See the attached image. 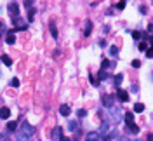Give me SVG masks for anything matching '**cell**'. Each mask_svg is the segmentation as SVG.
<instances>
[{"instance_id":"obj_10","label":"cell","mask_w":153,"mask_h":141,"mask_svg":"<svg viewBox=\"0 0 153 141\" xmlns=\"http://www.w3.org/2000/svg\"><path fill=\"white\" fill-rule=\"evenodd\" d=\"M85 141H99V134L98 133H89L85 136Z\"/></svg>"},{"instance_id":"obj_13","label":"cell","mask_w":153,"mask_h":141,"mask_svg":"<svg viewBox=\"0 0 153 141\" xmlns=\"http://www.w3.org/2000/svg\"><path fill=\"white\" fill-rule=\"evenodd\" d=\"M2 63H3V65H7V66H10V65H12V59H10L7 54H3V56H2Z\"/></svg>"},{"instance_id":"obj_2","label":"cell","mask_w":153,"mask_h":141,"mask_svg":"<svg viewBox=\"0 0 153 141\" xmlns=\"http://www.w3.org/2000/svg\"><path fill=\"white\" fill-rule=\"evenodd\" d=\"M7 9H9V12H10V14L16 17V16H17V12H19V3H16V2H10Z\"/></svg>"},{"instance_id":"obj_24","label":"cell","mask_w":153,"mask_h":141,"mask_svg":"<svg viewBox=\"0 0 153 141\" xmlns=\"http://www.w3.org/2000/svg\"><path fill=\"white\" fill-rule=\"evenodd\" d=\"M115 7H117V9H120V10H122V9H124V7H125V2H118V3H115Z\"/></svg>"},{"instance_id":"obj_14","label":"cell","mask_w":153,"mask_h":141,"mask_svg":"<svg viewBox=\"0 0 153 141\" xmlns=\"http://www.w3.org/2000/svg\"><path fill=\"white\" fill-rule=\"evenodd\" d=\"M143 110H145V105H143V103H136V105H134V112H136V113H141Z\"/></svg>"},{"instance_id":"obj_27","label":"cell","mask_w":153,"mask_h":141,"mask_svg":"<svg viewBox=\"0 0 153 141\" xmlns=\"http://www.w3.org/2000/svg\"><path fill=\"white\" fill-rule=\"evenodd\" d=\"M77 115H78V117H85V115H87V112H85V110H78V112H77Z\"/></svg>"},{"instance_id":"obj_4","label":"cell","mask_w":153,"mask_h":141,"mask_svg":"<svg viewBox=\"0 0 153 141\" xmlns=\"http://www.w3.org/2000/svg\"><path fill=\"white\" fill-rule=\"evenodd\" d=\"M12 21H14V24H16L17 28H21V30H24V28H26V24H24V21H23L21 17H17V16H16Z\"/></svg>"},{"instance_id":"obj_31","label":"cell","mask_w":153,"mask_h":141,"mask_svg":"<svg viewBox=\"0 0 153 141\" xmlns=\"http://www.w3.org/2000/svg\"><path fill=\"white\" fill-rule=\"evenodd\" d=\"M24 5H26V7H28V9H30V7H31V5H33V2H31V0H28V2H24Z\"/></svg>"},{"instance_id":"obj_17","label":"cell","mask_w":153,"mask_h":141,"mask_svg":"<svg viewBox=\"0 0 153 141\" xmlns=\"http://www.w3.org/2000/svg\"><path fill=\"white\" fill-rule=\"evenodd\" d=\"M131 35H132V38H136V40H139V38H141V31H138V30H134Z\"/></svg>"},{"instance_id":"obj_26","label":"cell","mask_w":153,"mask_h":141,"mask_svg":"<svg viewBox=\"0 0 153 141\" xmlns=\"http://www.w3.org/2000/svg\"><path fill=\"white\" fill-rule=\"evenodd\" d=\"M132 66H134V68H139V66H141V61H139V59H134V61H132Z\"/></svg>"},{"instance_id":"obj_7","label":"cell","mask_w":153,"mask_h":141,"mask_svg":"<svg viewBox=\"0 0 153 141\" xmlns=\"http://www.w3.org/2000/svg\"><path fill=\"white\" fill-rule=\"evenodd\" d=\"M70 112H71V110H70V106H68V105H61V108H59V113H61V115L68 117V115H70Z\"/></svg>"},{"instance_id":"obj_3","label":"cell","mask_w":153,"mask_h":141,"mask_svg":"<svg viewBox=\"0 0 153 141\" xmlns=\"http://www.w3.org/2000/svg\"><path fill=\"white\" fill-rule=\"evenodd\" d=\"M118 98H120V101L127 103V101H129V92L124 91V89H118Z\"/></svg>"},{"instance_id":"obj_1","label":"cell","mask_w":153,"mask_h":141,"mask_svg":"<svg viewBox=\"0 0 153 141\" xmlns=\"http://www.w3.org/2000/svg\"><path fill=\"white\" fill-rule=\"evenodd\" d=\"M35 134V127L30 124V122H23L21 124V129H19V133H17V136H19V141H24V140H28V138H31Z\"/></svg>"},{"instance_id":"obj_33","label":"cell","mask_w":153,"mask_h":141,"mask_svg":"<svg viewBox=\"0 0 153 141\" xmlns=\"http://www.w3.org/2000/svg\"><path fill=\"white\" fill-rule=\"evenodd\" d=\"M118 141H129V140H125V138H120V140H118Z\"/></svg>"},{"instance_id":"obj_9","label":"cell","mask_w":153,"mask_h":141,"mask_svg":"<svg viewBox=\"0 0 153 141\" xmlns=\"http://www.w3.org/2000/svg\"><path fill=\"white\" fill-rule=\"evenodd\" d=\"M9 115H10V112H9V108L7 106H3V108H0V119H9Z\"/></svg>"},{"instance_id":"obj_22","label":"cell","mask_w":153,"mask_h":141,"mask_svg":"<svg viewBox=\"0 0 153 141\" xmlns=\"http://www.w3.org/2000/svg\"><path fill=\"white\" fill-rule=\"evenodd\" d=\"M110 65H111V63H110V61H108V59H105V61H103V63H101V68H103V70H105V68H108V66H110Z\"/></svg>"},{"instance_id":"obj_34","label":"cell","mask_w":153,"mask_h":141,"mask_svg":"<svg viewBox=\"0 0 153 141\" xmlns=\"http://www.w3.org/2000/svg\"><path fill=\"white\" fill-rule=\"evenodd\" d=\"M0 26H2V21H0Z\"/></svg>"},{"instance_id":"obj_12","label":"cell","mask_w":153,"mask_h":141,"mask_svg":"<svg viewBox=\"0 0 153 141\" xmlns=\"http://www.w3.org/2000/svg\"><path fill=\"white\" fill-rule=\"evenodd\" d=\"M51 35H52V38H57V30H56L54 21H51Z\"/></svg>"},{"instance_id":"obj_30","label":"cell","mask_w":153,"mask_h":141,"mask_svg":"<svg viewBox=\"0 0 153 141\" xmlns=\"http://www.w3.org/2000/svg\"><path fill=\"white\" fill-rule=\"evenodd\" d=\"M0 141H10V140H9L5 134H0Z\"/></svg>"},{"instance_id":"obj_28","label":"cell","mask_w":153,"mask_h":141,"mask_svg":"<svg viewBox=\"0 0 153 141\" xmlns=\"http://www.w3.org/2000/svg\"><path fill=\"white\" fill-rule=\"evenodd\" d=\"M145 52H146V58H152V56H153V52H152V49H150V47H148Z\"/></svg>"},{"instance_id":"obj_29","label":"cell","mask_w":153,"mask_h":141,"mask_svg":"<svg viewBox=\"0 0 153 141\" xmlns=\"http://www.w3.org/2000/svg\"><path fill=\"white\" fill-rule=\"evenodd\" d=\"M70 129L75 131V129H77V122H70Z\"/></svg>"},{"instance_id":"obj_21","label":"cell","mask_w":153,"mask_h":141,"mask_svg":"<svg viewBox=\"0 0 153 141\" xmlns=\"http://www.w3.org/2000/svg\"><path fill=\"white\" fill-rule=\"evenodd\" d=\"M106 77H108V75H106V72H103V70H101V72H99V78H98V82H99V80H105Z\"/></svg>"},{"instance_id":"obj_19","label":"cell","mask_w":153,"mask_h":141,"mask_svg":"<svg viewBox=\"0 0 153 141\" xmlns=\"http://www.w3.org/2000/svg\"><path fill=\"white\" fill-rule=\"evenodd\" d=\"M61 131H63L61 127H56V129H54V133H52V138H57V136L61 134Z\"/></svg>"},{"instance_id":"obj_8","label":"cell","mask_w":153,"mask_h":141,"mask_svg":"<svg viewBox=\"0 0 153 141\" xmlns=\"http://www.w3.org/2000/svg\"><path fill=\"white\" fill-rule=\"evenodd\" d=\"M16 129H17V122H14V120L7 122V129H5V131H9V133H14Z\"/></svg>"},{"instance_id":"obj_6","label":"cell","mask_w":153,"mask_h":141,"mask_svg":"<svg viewBox=\"0 0 153 141\" xmlns=\"http://www.w3.org/2000/svg\"><path fill=\"white\" fill-rule=\"evenodd\" d=\"M125 122H127V126H129V127H132V126H134V115H132L131 112H127V113H125Z\"/></svg>"},{"instance_id":"obj_11","label":"cell","mask_w":153,"mask_h":141,"mask_svg":"<svg viewBox=\"0 0 153 141\" xmlns=\"http://www.w3.org/2000/svg\"><path fill=\"white\" fill-rule=\"evenodd\" d=\"M91 31H92V23H91V21H87V23H85V30H84V35H85V37H89V35H91Z\"/></svg>"},{"instance_id":"obj_18","label":"cell","mask_w":153,"mask_h":141,"mask_svg":"<svg viewBox=\"0 0 153 141\" xmlns=\"http://www.w3.org/2000/svg\"><path fill=\"white\" fill-rule=\"evenodd\" d=\"M122 80H124V77H122L120 73H118V75H115V84H117V85H120V84H122Z\"/></svg>"},{"instance_id":"obj_23","label":"cell","mask_w":153,"mask_h":141,"mask_svg":"<svg viewBox=\"0 0 153 141\" xmlns=\"http://www.w3.org/2000/svg\"><path fill=\"white\" fill-rule=\"evenodd\" d=\"M10 85H12V87H19V80H17V78H12V80H10Z\"/></svg>"},{"instance_id":"obj_20","label":"cell","mask_w":153,"mask_h":141,"mask_svg":"<svg viewBox=\"0 0 153 141\" xmlns=\"http://www.w3.org/2000/svg\"><path fill=\"white\" fill-rule=\"evenodd\" d=\"M117 52H118V49H117V45H111V47H110V54H111V56H115Z\"/></svg>"},{"instance_id":"obj_16","label":"cell","mask_w":153,"mask_h":141,"mask_svg":"<svg viewBox=\"0 0 153 141\" xmlns=\"http://www.w3.org/2000/svg\"><path fill=\"white\" fill-rule=\"evenodd\" d=\"M103 101H105V105H106V106H111V105H113V103H111V101H113V98H111V96H105V98H103Z\"/></svg>"},{"instance_id":"obj_32","label":"cell","mask_w":153,"mask_h":141,"mask_svg":"<svg viewBox=\"0 0 153 141\" xmlns=\"http://www.w3.org/2000/svg\"><path fill=\"white\" fill-rule=\"evenodd\" d=\"M59 141H71V140H70V138H66V136H61V138H59Z\"/></svg>"},{"instance_id":"obj_5","label":"cell","mask_w":153,"mask_h":141,"mask_svg":"<svg viewBox=\"0 0 153 141\" xmlns=\"http://www.w3.org/2000/svg\"><path fill=\"white\" fill-rule=\"evenodd\" d=\"M14 30H10V31H7V37H5V40H7V44H14L16 42V37H14Z\"/></svg>"},{"instance_id":"obj_25","label":"cell","mask_w":153,"mask_h":141,"mask_svg":"<svg viewBox=\"0 0 153 141\" xmlns=\"http://www.w3.org/2000/svg\"><path fill=\"white\" fill-rule=\"evenodd\" d=\"M146 49H148L146 42H141V44H139V51H146Z\"/></svg>"},{"instance_id":"obj_15","label":"cell","mask_w":153,"mask_h":141,"mask_svg":"<svg viewBox=\"0 0 153 141\" xmlns=\"http://www.w3.org/2000/svg\"><path fill=\"white\" fill-rule=\"evenodd\" d=\"M33 17H35V9L30 7V9H28V21H33Z\"/></svg>"}]
</instances>
